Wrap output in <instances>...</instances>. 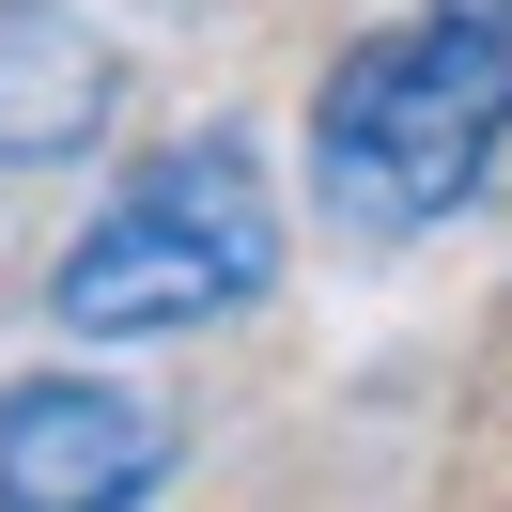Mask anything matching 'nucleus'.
<instances>
[{"instance_id":"f257e3e1","label":"nucleus","mask_w":512,"mask_h":512,"mask_svg":"<svg viewBox=\"0 0 512 512\" xmlns=\"http://www.w3.org/2000/svg\"><path fill=\"white\" fill-rule=\"evenodd\" d=\"M512 140V16L497 0H419L357 32L311 94V187L342 233H435Z\"/></svg>"},{"instance_id":"20e7f679","label":"nucleus","mask_w":512,"mask_h":512,"mask_svg":"<svg viewBox=\"0 0 512 512\" xmlns=\"http://www.w3.org/2000/svg\"><path fill=\"white\" fill-rule=\"evenodd\" d=\"M109 125V47L63 0H0V156H78Z\"/></svg>"},{"instance_id":"f03ea898","label":"nucleus","mask_w":512,"mask_h":512,"mask_svg":"<svg viewBox=\"0 0 512 512\" xmlns=\"http://www.w3.org/2000/svg\"><path fill=\"white\" fill-rule=\"evenodd\" d=\"M280 280V202H264L249 140H171L94 202L63 264H47V326L63 342H187V326L249 311Z\"/></svg>"},{"instance_id":"7ed1b4c3","label":"nucleus","mask_w":512,"mask_h":512,"mask_svg":"<svg viewBox=\"0 0 512 512\" xmlns=\"http://www.w3.org/2000/svg\"><path fill=\"white\" fill-rule=\"evenodd\" d=\"M171 481V419L109 373L0 388V512H140Z\"/></svg>"}]
</instances>
